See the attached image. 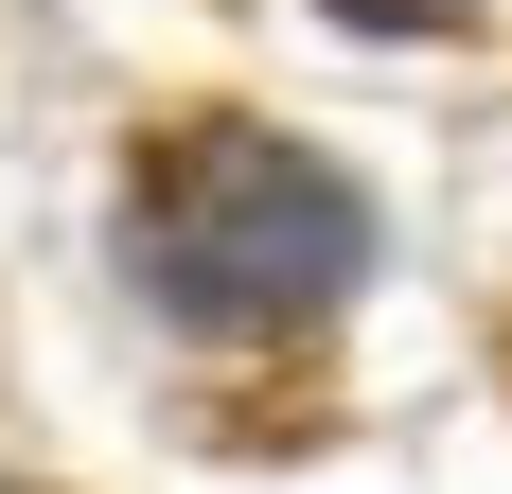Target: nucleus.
Returning a JSON list of instances; mask_svg holds the SVG:
<instances>
[{
    "label": "nucleus",
    "mask_w": 512,
    "mask_h": 494,
    "mask_svg": "<svg viewBox=\"0 0 512 494\" xmlns=\"http://www.w3.org/2000/svg\"><path fill=\"white\" fill-rule=\"evenodd\" d=\"M124 265H142L195 336H283V318H318V300L371 265V212L336 159L265 142V124H177V142H142V177H124Z\"/></svg>",
    "instance_id": "f257e3e1"
},
{
    "label": "nucleus",
    "mask_w": 512,
    "mask_h": 494,
    "mask_svg": "<svg viewBox=\"0 0 512 494\" xmlns=\"http://www.w3.org/2000/svg\"><path fill=\"white\" fill-rule=\"evenodd\" d=\"M354 36H442V18H477V0H336Z\"/></svg>",
    "instance_id": "f03ea898"
}]
</instances>
